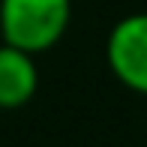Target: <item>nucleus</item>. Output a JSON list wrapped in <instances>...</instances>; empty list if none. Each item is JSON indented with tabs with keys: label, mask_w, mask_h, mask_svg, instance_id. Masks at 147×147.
<instances>
[{
	"label": "nucleus",
	"mask_w": 147,
	"mask_h": 147,
	"mask_svg": "<svg viewBox=\"0 0 147 147\" xmlns=\"http://www.w3.org/2000/svg\"><path fill=\"white\" fill-rule=\"evenodd\" d=\"M72 18V0H0L3 39L30 54L48 51L63 39Z\"/></svg>",
	"instance_id": "nucleus-1"
},
{
	"label": "nucleus",
	"mask_w": 147,
	"mask_h": 147,
	"mask_svg": "<svg viewBox=\"0 0 147 147\" xmlns=\"http://www.w3.org/2000/svg\"><path fill=\"white\" fill-rule=\"evenodd\" d=\"M105 57L120 84L135 93H147V12L126 15L111 27Z\"/></svg>",
	"instance_id": "nucleus-2"
},
{
	"label": "nucleus",
	"mask_w": 147,
	"mask_h": 147,
	"mask_svg": "<svg viewBox=\"0 0 147 147\" xmlns=\"http://www.w3.org/2000/svg\"><path fill=\"white\" fill-rule=\"evenodd\" d=\"M39 87V69L33 54L15 45H0V108L15 111L33 99Z\"/></svg>",
	"instance_id": "nucleus-3"
}]
</instances>
